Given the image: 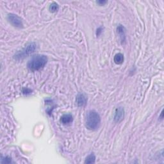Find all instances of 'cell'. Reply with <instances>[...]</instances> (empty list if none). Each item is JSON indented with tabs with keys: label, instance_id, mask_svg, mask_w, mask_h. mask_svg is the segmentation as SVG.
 <instances>
[{
	"label": "cell",
	"instance_id": "obj_14",
	"mask_svg": "<svg viewBox=\"0 0 164 164\" xmlns=\"http://www.w3.org/2000/svg\"><path fill=\"white\" fill-rule=\"evenodd\" d=\"M23 93L24 94H30L31 93V90L30 89H28L27 88H23Z\"/></svg>",
	"mask_w": 164,
	"mask_h": 164
},
{
	"label": "cell",
	"instance_id": "obj_6",
	"mask_svg": "<svg viewBox=\"0 0 164 164\" xmlns=\"http://www.w3.org/2000/svg\"><path fill=\"white\" fill-rule=\"evenodd\" d=\"M117 32L120 38V41L122 44H124L126 42V29L123 25H119L117 28Z\"/></svg>",
	"mask_w": 164,
	"mask_h": 164
},
{
	"label": "cell",
	"instance_id": "obj_4",
	"mask_svg": "<svg viewBox=\"0 0 164 164\" xmlns=\"http://www.w3.org/2000/svg\"><path fill=\"white\" fill-rule=\"evenodd\" d=\"M8 21L11 23V25L14 26L15 27L17 28H23V24L22 19H21L18 15L14 14H10L8 15L7 17Z\"/></svg>",
	"mask_w": 164,
	"mask_h": 164
},
{
	"label": "cell",
	"instance_id": "obj_12",
	"mask_svg": "<svg viewBox=\"0 0 164 164\" xmlns=\"http://www.w3.org/2000/svg\"><path fill=\"white\" fill-rule=\"evenodd\" d=\"M11 158H10L9 157H1V163H11Z\"/></svg>",
	"mask_w": 164,
	"mask_h": 164
},
{
	"label": "cell",
	"instance_id": "obj_3",
	"mask_svg": "<svg viewBox=\"0 0 164 164\" xmlns=\"http://www.w3.org/2000/svg\"><path fill=\"white\" fill-rule=\"evenodd\" d=\"M37 49V44L35 42H31L27 44L22 50L18 51L17 53L14 55V58L19 60H22L25 58V57L30 55L35 51Z\"/></svg>",
	"mask_w": 164,
	"mask_h": 164
},
{
	"label": "cell",
	"instance_id": "obj_10",
	"mask_svg": "<svg viewBox=\"0 0 164 164\" xmlns=\"http://www.w3.org/2000/svg\"><path fill=\"white\" fill-rule=\"evenodd\" d=\"M59 9V6L58 3H56V2H53L52 3L50 4L49 7V11L52 13H54L57 12Z\"/></svg>",
	"mask_w": 164,
	"mask_h": 164
},
{
	"label": "cell",
	"instance_id": "obj_1",
	"mask_svg": "<svg viewBox=\"0 0 164 164\" xmlns=\"http://www.w3.org/2000/svg\"><path fill=\"white\" fill-rule=\"evenodd\" d=\"M48 62V58L43 54H37L32 57L28 62L27 67L32 71H39L46 66Z\"/></svg>",
	"mask_w": 164,
	"mask_h": 164
},
{
	"label": "cell",
	"instance_id": "obj_7",
	"mask_svg": "<svg viewBox=\"0 0 164 164\" xmlns=\"http://www.w3.org/2000/svg\"><path fill=\"white\" fill-rule=\"evenodd\" d=\"M87 99L83 94L80 93L77 95L76 98V103L78 106H80V107L84 106L87 104Z\"/></svg>",
	"mask_w": 164,
	"mask_h": 164
},
{
	"label": "cell",
	"instance_id": "obj_8",
	"mask_svg": "<svg viewBox=\"0 0 164 164\" xmlns=\"http://www.w3.org/2000/svg\"><path fill=\"white\" fill-rule=\"evenodd\" d=\"M72 121H73V118H72V116L71 114H64V115L62 116L61 117L60 121L61 123L63 124H68L72 123Z\"/></svg>",
	"mask_w": 164,
	"mask_h": 164
},
{
	"label": "cell",
	"instance_id": "obj_5",
	"mask_svg": "<svg viewBox=\"0 0 164 164\" xmlns=\"http://www.w3.org/2000/svg\"><path fill=\"white\" fill-rule=\"evenodd\" d=\"M124 110L123 107H119L116 110L114 119L116 123H120L124 119Z\"/></svg>",
	"mask_w": 164,
	"mask_h": 164
},
{
	"label": "cell",
	"instance_id": "obj_16",
	"mask_svg": "<svg viewBox=\"0 0 164 164\" xmlns=\"http://www.w3.org/2000/svg\"><path fill=\"white\" fill-rule=\"evenodd\" d=\"M160 118L161 119H163V110H162V114H161V116H160Z\"/></svg>",
	"mask_w": 164,
	"mask_h": 164
},
{
	"label": "cell",
	"instance_id": "obj_13",
	"mask_svg": "<svg viewBox=\"0 0 164 164\" xmlns=\"http://www.w3.org/2000/svg\"><path fill=\"white\" fill-rule=\"evenodd\" d=\"M102 32H103V28H101V27L98 28V29H97V30H96V35H97V36L100 35Z\"/></svg>",
	"mask_w": 164,
	"mask_h": 164
},
{
	"label": "cell",
	"instance_id": "obj_9",
	"mask_svg": "<svg viewBox=\"0 0 164 164\" xmlns=\"http://www.w3.org/2000/svg\"><path fill=\"white\" fill-rule=\"evenodd\" d=\"M124 55L122 53H118L114 56V61L116 64H122L124 62Z\"/></svg>",
	"mask_w": 164,
	"mask_h": 164
},
{
	"label": "cell",
	"instance_id": "obj_2",
	"mask_svg": "<svg viewBox=\"0 0 164 164\" xmlns=\"http://www.w3.org/2000/svg\"><path fill=\"white\" fill-rule=\"evenodd\" d=\"M101 124V118L95 110H90L87 114L85 118V126L90 130L98 129Z\"/></svg>",
	"mask_w": 164,
	"mask_h": 164
},
{
	"label": "cell",
	"instance_id": "obj_15",
	"mask_svg": "<svg viewBox=\"0 0 164 164\" xmlns=\"http://www.w3.org/2000/svg\"><path fill=\"white\" fill-rule=\"evenodd\" d=\"M96 3H97V4L98 5H105L106 3H107V1H102V0H100V1H96Z\"/></svg>",
	"mask_w": 164,
	"mask_h": 164
},
{
	"label": "cell",
	"instance_id": "obj_11",
	"mask_svg": "<svg viewBox=\"0 0 164 164\" xmlns=\"http://www.w3.org/2000/svg\"><path fill=\"white\" fill-rule=\"evenodd\" d=\"M96 161V156L93 154V153H91L90 155H89L88 157L86 158V159L85 160V163H95Z\"/></svg>",
	"mask_w": 164,
	"mask_h": 164
}]
</instances>
